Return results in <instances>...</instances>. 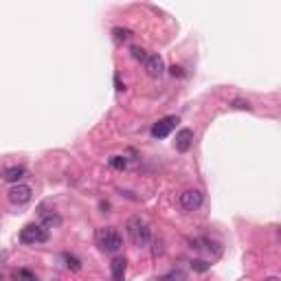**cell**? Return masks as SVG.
Returning <instances> with one entry per match:
<instances>
[{
  "instance_id": "6da1fadb",
  "label": "cell",
  "mask_w": 281,
  "mask_h": 281,
  "mask_svg": "<svg viewBox=\"0 0 281 281\" xmlns=\"http://www.w3.org/2000/svg\"><path fill=\"white\" fill-rule=\"evenodd\" d=\"M125 231H128V237L132 240L134 246H148L152 242V229L145 220H141L138 215H132L125 224Z\"/></svg>"
},
{
  "instance_id": "7a4b0ae2",
  "label": "cell",
  "mask_w": 281,
  "mask_h": 281,
  "mask_svg": "<svg viewBox=\"0 0 281 281\" xmlns=\"http://www.w3.org/2000/svg\"><path fill=\"white\" fill-rule=\"evenodd\" d=\"M95 242H97V246L103 250V253H116V250L123 246L121 235L116 233L115 229H112V226L97 229V233H95Z\"/></svg>"
},
{
  "instance_id": "3957f363",
  "label": "cell",
  "mask_w": 281,
  "mask_h": 281,
  "mask_svg": "<svg viewBox=\"0 0 281 281\" xmlns=\"http://www.w3.org/2000/svg\"><path fill=\"white\" fill-rule=\"evenodd\" d=\"M20 242L22 244H44V242H49V231H46V226L42 224H27L22 231H20Z\"/></svg>"
},
{
  "instance_id": "277c9868",
  "label": "cell",
  "mask_w": 281,
  "mask_h": 281,
  "mask_svg": "<svg viewBox=\"0 0 281 281\" xmlns=\"http://www.w3.org/2000/svg\"><path fill=\"white\" fill-rule=\"evenodd\" d=\"M204 202V194L200 189H187L180 194L178 198V204L182 211H198Z\"/></svg>"
},
{
  "instance_id": "5b68a950",
  "label": "cell",
  "mask_w": 281,
  "mask_h": 281,
  "mask_svg": "<svg viewBox=\"0 0 281 281\" xmlns=\"http://www.w3.org/2000/svg\"><path fill=\"white\" fill-rule=\"evenodd\" d=\"M31 196H33V189L29 187V184H22V182H16L14 187L7 191V198H9V202L11 204H18V207L27 204L29 200H31Z\"/></svg>"
},
{
  "instance_id": "8992f818",
  "label": "cell",
  "mask_w": 281,
  "mask_h": 281,
  "mask_svg": "<svg viewBox=\"0 0 281 281\" xmlns=\"http://www.w3.org/2000/svg\"><path fill=\"white\" fill-rule=\"evenodd\" d=\"M176 123H178V116H163L156 123L152 125V136L154 138H167L171 132H174Z\"/></svg>"
},
{
  "instance_id": "52a82bcc",
  "label": "cell",
  "mask_w": 281,
  "mask_h": 281,
  "mask_svg": "<svg viewBox=\"0 0 281 281\" xmlns=\"http://www.w3.org/2000/svg\"><path fill=\"white\" fill-rule=\"evenodd\" d=\"M143 66H145V73L154 79L161 77V75L165 73V62H163V57L158 55V53H149V55L145 57Z\"/></svg>"
},
{
  "instance_id": "ba28073f",
  "label": "cell",
  "mask_w": 281,
  "mask_h": 281,
  "mask_svg": "<svg viewBox=\"0 0 281 281\" xmlns=\"http://www.w3.org/2000/svg\"><path fill=\"white\" fill-rule=\"evenodd\" d=\"M174 145H176V149H178V152H182V154H184V152H189L191 145H194V130H189V128L178 130Z\"/></svg>"
},
{
  "instance_id": "9c48e42d",
  "label": "cell",
  "mask_w": 281,
  "mask_h": 281,
  "mask_svg": "<svg viewBox=\"0 0 281 281\" xmlns=\"http://www.w3.org/2000/svg\"><path fill=\"white\" fill-rule=\"evenodd\" d=\"M125 268H128V259H125L123 255H116V257L110 262L112 281H123L125 279Z\"/></svg>"
},
{
  "instance_id": "30bf717a",
  "label": "cell",
  "mask_w": 281,
  "mask_h": 281,
  "mask_svg": "<svg viewBox=\"0 0 281 281\" xmlns=\"http://www.w3.org/2000/svg\"><path fill=\"white\" fill-rule=\"evenodd\" d=\"M24 176V167H11V169H7L5 171V176H2V178L7 180V182H18L20 178H22Z\"/></svg>"
},
{
  "instance_id": "8fae6325",
  "label": "cell",
  "mask_w": 281,
  "mask_h": 281,
  "mask_svg": "<svg viewBox=\"0 0 281 281\" xmlns=\"http://www.w3.org/2000/svg\"><path fill=\"white\" fill-rule=\"evenodd\" d=\"M112 35H115L116 42H125V40H130V37H132V31H130V29L116 27V29H112Z\"/></svg>"
},
{
  "instance_id": "7c38bea8",
  "label": "cell",
  "mask_w": 281,
  "mask_h": 281,
  "mask_svg": "<svg viewBox=\"0 0 281 281\" xmlns=\"http://www.w3.org/2000/svg\"><path fill=\"white\" fill-rule=\"evenodd\" d=\"M108 165H110L112 169H116V171H123L125 167H128V161H125L123 156H112L110 161H108Z\"/></svg>"
},
{
  "instance_id": "4fadbf2b",
  "label": "cell",
  "mask_w": 281,
  "mask_h": 281,
  "mask_svg": "<svg viewBox=\"0 0 281 281\" xmlns=\"http://www.w3.org/2000/svg\"><path fill=\"white\" fill-rule=\"evenodd\" d=\"M14 277H16V279H18V281H37V277L33 275L31 270H27V268H20V270L16 272Z\"/></svg>"
},
{
  "instance_id": "5bb4252c",
  "label": "cell",
  "mask_w": 281,
  "mask_h": 281,
  "mask_svg": "<svg viewBox=\"0 0 281 281\" xmlns=\"http://www.w3.org/2000/svg\"><path fill=\"white\" fill-rule=\"evenodd\" d=\"M64 262H66V268H68V270H75V272H77L79 268H82V262H79L77 257H73V255H68V253L64 255Z\"/></svg>"
},
{
  "instance_id": "9a60e30c",
  "label": "cell",
  "mask_w": 281,
  "mask_h": 281,
  "mask_svg": "<svg viewBox=\"0 0 281 281\" xmlns=\"http://www.w3.org/2000/svg\"><path fill=\"white\" fill-rule=\"evenodd\" d=\"M40 213H42V217H44L46 226H57L62 222V217L57 215V213H44V211H40Z\"/></svg>"
},
{
  "instance_id": "2e32d148",
  "label": "cell",
  "mask_w": 281,
  "mask_h": 281,
  "mask_svg": "<svg viewBox=\"0 0 281 281\" xmlns=\"http://www.w3.org/2000/svg\"><path fill=\"white\" fill-rule=\"evenodd\" d=\"M191 268H194L196 272H207L209 268H211V264L204 262V259H191Z\"/></svg>"
},
{
  "instance_id": "e0dca14e",
  "label": "cell",
  "mask_w": 281,
  "mask_h": 281,
  "mask_svg": "<svg viewBox=\"0 0 281 281\" xmlns=\"http://www.w3.org/2000/svg\"><path fill=\"white\" fill-rule=\"evenodd\" d=\"M130 53H132V57L138 60V62H145V57H148V53H145L143 46H130Z\"/></svg>"
},
{
  "instance_id": "ac0fdd59",
  "label": "cell",
  "mask_w": 281,
  "mask_h": 281,
  "mask_svg": "<svg viewBox=\"0 0 281 281\" xmlns=\"http://www.w3.org/2000/svg\"><path fill=\"white\" fill-rule=\"evenodd\" d=\"M161 281H184V275L180 270H174L171 275H167V277H163Z\"/></svg>"
},
{
  "instance_id": "d6986e66",
  "label": "cell",
  "mask_w": 281,
  "mask_h": 281,
  "mask_svg": "<svg viewBox=\"0 0 281 281\" xmlns=\"http://www.w3.org/2000/svg\"><path fill=\"white\" fill-rule=\"evenodd\" d=\"M233 108H240V110H250V103L244 101V99H235V101H233Z\"/></svg>"
},
{
  "instance_id": "ffe728a7",
  "label": "cell",
  "mask_w": 281,
  "mask_h": 281,
  "mask_svg": "<svg viewBox=\"0 0 281 281\" xmlns=\"http://www.w3.org/2000/svg\"><path fill=\"white\" fill-rule=\"evenodd\" d=\"M169 75H171V77H184V70L180 68V66H171V68H169Z\"/></svg>"
},
{
  "instance_id": "44dd1931",
  "label": "cell",
  "mask_w": 281,
  "mask_h": 281,
  "mask_svg": "<svg viewBox=\"0 0 281 281\" xmlns=\"http://www.w3.org/2000/svg\"><path fill=\"white\" fill-rule=\"evenodd\" d=\"M115 83H116V90H125V86L121 83V79H119V77H115Z\"/></svg>"
},
{
  "instance_id": "7402d4cb",
  "label": "cell",
  "mask_w": 281,
  "mask_h": 281,
  "mask_svg": "<svg viewBox=\"0 0 281 281\" xmlns=\"http://www.w3.org/2000/svg\"><path fill=\"white\" fill-rule=\"evenodd\" d=\"M266 281H279V277H270V279H266Z\"/></svg>"
}]
</instances>
